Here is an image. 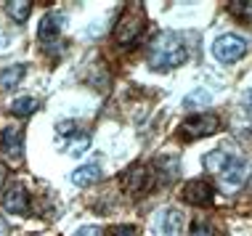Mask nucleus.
Segmentation results:
<instances>
[{"mask_svg": "<svg viewBox=\"0 0 252 236\" xmlns=\"http://www.w3.org/2000/svg\"><path fill=\"white\" fill-rule=\"evenodd\" d=\"M186 59H189V51L178 32H159L149 45L146 61L154 72H170V69H178L181 64H186Z\"/></svg>", "mask_w": 252, "mask_h": 236, "instance_id": "1", "label": "nucleus"}, {"mask_svg": "<svg viewBox=\"0 0 252 236\" xmlns=\"http://www.w3.org/2000/svg\"><path fill=\"white\" fill-rule=\"evenodd\" d=\"M146 24V11L141 5H130V8L122 11L117 27H114V40L122 45V48H130V45L138 43L141 32H144Z\"/></svg>", "mask_w": 252, "mask_h": 236, "instance_id": "2", "label": "nucleus"}, {"mask_svg": "<svg viewBox=\"0 0 252 236\" xmlns=\"http://www.w3.org/2000/svg\"><path fill=\"white\" fill-rule=\"evenodd\" d=\"M154 236H183L186 234V215L178 207H165L154 215Z\"/></svg>", "mask_w": 252, "mask_h": 236, "instance_id": "3", "label": "nucleus"}, {"mask_svg": "<svg viewBox=\"0 0 252 236\" xmlns=\"http://www.w3.org/2000/svg\"><path fill=\"white\" fill-rule=\"evenodd\" d=\"M247 53V40L239 35H220L213 43V56L223 64H234Z\"/></svg>", "mask_w": 252, "mask_h": 236, "instance_id": "4", "label": "nucleus"}, {"mask_svg": "<svg viewBox=\"0 0 252 236\" xmlns=\"http://www.w3.org/2000/svg\"><path fill=\"white\" fill-rule=\"evenodd\" d=\"M220 127V119L215 114H191L186 117V122L181 125V136L189 141L204 138V136H213V133Z\"/></svg>", "mask_w": 252, "mask_h": 236, "instance_id": "5", "label": "nucleus"}, {"mask_svg": "<svg viewBox=\"0 0 252 236\" xmlns=\"http://www.w3.org/2000/svg\"><path fill=\"white\" fill-rule=\"evenodd\" d=\"M252 175V162H247V159H236L234 157V162L223 170V175H220V188L223 191H236V188H242L244 183H247V178Z\"/></svg>", "mask_w": 252, "mask_h": 236, "instance_id": "6", "label": "nucleus"}, {"mask_svg": "<svg viewBox=\"0 0 252 236\" xmlns=\"http://www.w3.org/2000/svg\"><path fill=\"white\" fill-rule=\"evenodd\" d=\"M154 186V178H152V170L144 165H133L130 170L122 175V188H125L127 194H133V197H138V194L149 191V188Z\"/></svg>", "mask_w": 252, "mask_h": 236, "instance_id": "7", "label": "nucleus"}, {"mask_svg": "<svg viewBox=\"0 0 252 236\" xmlns=\"http://www.w3.org/2000/svg\"><path fill=\"white\" fill-rule=\"evenodd\" d=\"M0 154H3L8 162H22L24 157V136L22 130H16V127H3V133H0Z\"/></svg>", "mask_w": 252, "mask_h": 236, "instance_id": "8", "label": "nucleus"}, {"mask_svg": "<svg viewBox=\"0 0 252 236\" xmlns=\"http://www.w3.org/2000/svg\"><path fill=\"white\" fill-rule=\"evenodd\" d=\"M181 197L194 207H207V205H213L215 191H213V186H210L207 180L196 178V180H189V183L181 188Z\"/></svg>", "mask_w": 252, "mask_h": 236, "instance_id": "9", "label": "nucleus"}, {"mask_svg": "<svg viewBox=\"0 0 252 236\" xmlns=\"http://www.w3.org/2000/svg\"><path fill=\"white\" fill-rule=\"evenodd\" d=\"M3 210L11 215H27L30 212V194L22 183H11L3 194Z\"/></svg>", "mask_w": 252, "mask_h": 236, "instance_id": "10", "label": "nucleus"}, {"mask_svg": "<svg viewBox=\"0 0 252 236\" xmlns=\"http://www.w3.org/2000/svg\"><path fill=\"white\" fill-rule=\"evenodd\" d=\"M61 27H64V16L56 11H51V13H45L43 19H40V24H37V37L43 40V43H51V40H59V32H61Z\"/></svg>", "mask_w": 252, "mask_h": 236, "instance_id": "11", "label": "nucleus"}, {"mask_svg": "<svg viewBox=\"0 0 252 236\" xmlns=\"http://www.w3.org/2000/svg\"><path fill=\"white\" fill-rule=\"evenodd\" d=\"M231 162H234V157H228L226 151L215 149V151H210V154H204V157H202V167H204L210 175H218V178H220L223 170H226Z\"/></svg>", "mask_w": 252, "mask_h": 236, "instance_id": "12", "label": "nucleus"}, {"mask_svg": "<svg viewBox=\"0 0 252 236\" xmlns=\"http://www.w3.org/2000/svg\"><path fill=\"white\" fill-rule=\"evenodd\" d=\"M98 178H101V167H98V162L83 165V167H77V170L72 173V183H74V186H91V183H96Z\"/></svg>", "mask_w": 252, "mask_h": 236, "instance_id": "13", "label": "nucleus"}, {"mask_svg": "<svg viewBox=\"0 0 252 236\" xmlns=\"http://www.w3.org/2000/svg\"><path fill=\"white\" fill-rule=\"evenodd\" d=\"M24 77V64H16V66H5L3 72H0V85L5 88V90H13L19 83H22Z\"/></svg>", "mask_w": 252, "mask_h": 236, "instance_id": "14", "label": "nucleus"}, {"mask_svg": "<svg viewBox=\"0 0 252 236\" xmlns=\"http://www.w3.org/2000/svg\"><path fill=\"white\" fill-rule=\"evenodd\" d=\"M5 13L16 22H27L32 13V3L30 0H11V3H5Z\"/></svg>", "mask_w": 252, "mask_h": 236, "instance_id": "15", "label": "nucleus"}, {"mask_svg": "<svg viewBox=\"0 0 252 236\" xmlns=\"http://www.w3.org/2000/svg\"><path fill=\"white\" fill-rule=\"evenodd\" d=\"M157 170H159L162 175H165V180L178 178V173H181L178 157H157Z\"/></svg>", "mask_w": 252, "mask_h": 236, "instance_id": "16", "label": "nucleus"}, {"mask_svg": "<svg viewBox=\"0 0 252 236\" xmlns=\"http://www.w3.org/2000/svg\"><path fill=\"white\" fill-rule=\"evenodd\" d=\"M88 146H91V136H88V133H74L64 149H66V154H72V157H80Z\"/></svg>", "mask_w": 252, "mask_h": 236, "instance_id": "17", "label": "nucleus"}, {"mask_svg": "<svg viewBox=\"0 0 252 236\" xmlns=\"http://www.w3.org/2000/svg\"><path fill=\"white\" fill-rule=\"evenodd\" d=\"M35 109H37V101L30 98V96H22V98H16V101L11 104V112L16 114V117H30Z\"/></svg>", "mask_w": 252, "mask_h": 236, "instance_id": "18", "label": "nucleus"}, {"mask_svg": "<svg viewBox=\"0 0 252 236\" xmlns=\"http://www.w3.org/2000/svg\"><path fill=\"white\" fill-rule=\"evenodd\" d=\"M210 101H213V96H210V90H194L191 96H186L183 98V106H186V109H196V106H207Z\"/></svg>", "mask_w": 252, "mask_h": 236, "instance_id": "19", "label": "nucleus"}, {"mask_svg": "<svg viewBox=\"0 0 252 236\" xmlns=\"http://www.w3.org/2000/svg\"><path fill=\"white\" fill-rule=\"evenodd\" d=\"M228 13L236 19H242V22H250L252 19V3H239V0H234V3H228Z\"/></svg>", "mask_w": 252, "mask_h": 236, "instance_id": "20", "label": "nucleus"}, {"mask_svg": "<svg viewBox=\"0 0 252 236\" xmlns=\"http://www.w3.org/2000/svg\"><path fill=\"white\" fill-rule=\"evenodd\" d=\"M189 236H213V228H210L204 220H194L191 231H189Z\"/></svg>", "mask_w": 252, "mask_h": 236, "instance_id": "21", "label": "nucleus"}, {"mask_svg": "<svg viewBox=\"0 0 252 236\" xmlns=\"http://www.w3.org/2000/svg\"><path fill=\"white\" fill-rule=\"evenodd\" d=\"M112 236H138V228L135 226H114Z\"/></svg>", "mask_w": 252, "mask_h": 236, "instance_id": "22", "label": "nucleus"}, {"mask_svg": "<svg viewBox=\"0 0 252 236\" xmlns=\"http://www.w3.org/2000/svg\"><path fill=\"white\" fill-rule=\"evenodd\" d=\"M72 236H104V231H101L98 226H83V228H77Z\"/></svg>", "mask_w": 252, "mask_h": 236, "instance_id": "23", "label": "nucleus"}, {"mask_svg": "<svg viewBox=\"0 0 252 236\" xmlns=\"http://www.w3.org/2000/svg\"><path fill=\"white\" fill-rule=\"evenodd\" d=\"M5 234H8V226H5L3 220H0V236H5Z\"/></svg>", "mask_w": 252, "mask_h": 236, "instance_id": "24", "label": "nucleus"}, {"mask_svg": "<svg viewBox=\"0 0 252 236\" xmlns=\"http://www.w3.org/2000/svg\"><path fill=\"white\" fill-rule=\"evenodd\" d=\"M244 104H252V90L244 93Z\"/></svg>", "mask_w": 252, "mask_h": 236, "instance_id": "25", "label": "nucleus"}, {"mask_svg": "<svg viewBox=\"0 0 252 236\" xmlns=\"http://www.w3.org/2000/svg\"><path fill=\"white\" fill-rule=\"evenodd\" d=\"M3 178H5V167L0 165V186H3Z\"/></svg>", "mask_w": 252, "mask_h": 236, "instance_id": "26", "label": "nucleus"}]
</instances>
